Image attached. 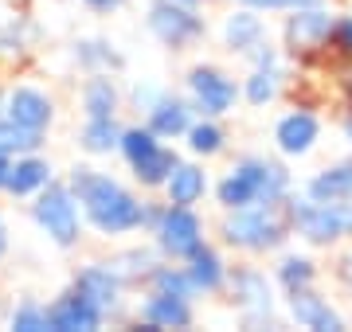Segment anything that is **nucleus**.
<instances>
[{
    "label": "nucleus",
    "instance_id": "obj_1",
    "mask_svg": "<svg viewBox=\"0 0 352 332\" xmlns=\"http://www.w3.org/2000/svg\"><path fill=\"white\" fill-rule=\"evenodd\" d=\"M67 184L78 195L82 219H87V227L94 235H102V239H122V235L145 230L149 200H141L118 176L102 172V168H90V165H75L71 176H67Z\"/></svg>",
    "mask_w": 352,
    "mask_h": 332
},
{
    "label": "nucleus",
    "instance_id": "obj_2",
    "mask_svg": "<svg viewBox=\"0 0 352 332\" xmlns=\"http://www.w3.org/2000/svg\"><path fill=\"white\" fill-rule=\"evenodd\" d=\"M289 188H294V176H289L286 165L247 153L219 176V184H215V204L223 207V211L251 207V204H282L289 195Z\"/></svg>",
    "mask_w": 352,
    "mask_h": 332
},
{
    "label": "nucleus",
    "instance_id": "obj_3",
    "mask_svg": "<svg viewBox=\"0 0 352 332\" xmlns=\"http://www.w3.org/2000/svg\"><path fill=\"white\" fill-rule=\"evenodd\" d=\"M289 235H294V227H289L286 200H282V204L235 207V211H223V219H219V239H223L231 250H243V254L278 250Z\"/></svg>",
    "mask_w": 352,
    "mask_h": 332
},
{
    "label": "nucleus",
    "instance_id": "obj_4",
    "mask_svg": "<svg viewBox=\"0 0 352 332\" xmlns=\"http://www.w3.org/2000/svg\"><path fill=\"white\" fill-rule=\"evenodd\" d=\"M289 227L305 243L329 246L352 239V200H314V195H286Z\"/></svg>",
    "mask_w": 352,
    "mask_h": 332
},
{
    "label": "nucleus",
    "instance_id": "obj_5",
    "mask_svg": "<svg viewBox=\"0 0 352 332\" xmlns=\"http://www.w3.org/2000/svg\"><path fill=\"white\" fill-rule=\"evenodd\" d=\"M32 223H36L59 250H75V246L82 243V223H87V219H82V207H78V195L71 192V184L51 180L43 192H36Z\"/></svg>",
    "mask_w": 352,
    "mask_h": 332
},
{
    "label": "nucleus",
    "instance_id": "obj_6",
    "mask_svg": "<svg viewBox=\"0 0 352 332\" xmlns=\"http://www.w3.org/2000/svg\"><path fill=\"white\" fill-rule=\"evenodd\" d=\"M149 235H153V246L168 262H184V258H192L208 243V227H204L200 211L184 204H168V200H164L157 223L149 227Z\"/></svg>",
    "mask_w": 352,
    "mask_h": 332
},
{
    "label": "nucleus",
    "instance_id": "obj_7",
    "mask_svg": "<svg viewBox=\"0 0 352 332\" xmlns=\"http://www.w3.org/2000/svg\"><path fill=\"white\" fill-rule=\"evenodd\" d=\"M145 27L149 36L168 47V51H188L196 43L208 39V20L200 8L180 4V0H149V12H145Z\"/></svg>",
    "mask_w": 352,
    "mask_h": 332
},
{
    "label": "nucleus",
    "instance_id": "obj_8",
    "mask_svg": "<svg viewBox=\"0 0 352 332\" xmlns=\"http://www.w3.org/2000/svg\"><path fill=\"white\" fill-rule=\"evenodd\" d=\"M227 294L231 305L239 309V320L247 329H278L274 317V278H266V270H258L254 262H239L227 274Z\"/></svg>",
    "mask_w": 352,
    "mask_h": 332
},
{
    "label": "nucleus",
    "instance_id": "obj_9",
    "mask_svg": "<svg viewBox=\"0 0 352 332\" xmlns=\"http://www.w3.org/2000/svg\"><path fill=\"white\" fill-rule=\"evenodd\" d=\"M184 94L200 117H227L235 114V106L243 98V82H235L215 63H192L184 75Z\"/></svg>",
    "mask_w": 352,
    "mask_h": 332
},
{
    "label": "nucleus",
    "instance_id": "obj_10",
    "mask_svg": "<svg viewBox=\"0 0 352 332\" xmlns=\"http://www.w3.org/2000/svg\"><path fill=\"white\" fill-rule=\"evenodd\" d=\"M71 285H75L82 297H90L94 305L106 313V320H118L126 313V281L113 274L110 262H82V266L71 274Z\"/></svg>",
    "mask_w": 352,
    "mask_h": 332
},
{
    "label": "nucleus",
    "instance_id": "obj_11",
    "mask_svg": "<svg viewBox=\"0 0 352 332\" xmlns=\"http://www.w3.org/2000/svg\"><path fill=\"white\" fill-rule=\"evenodd\" d=\"M106 324L102 313L90 297H82L75 285H67L63 294L47 301V332H98Z\"/></svg>",
    "mask_w": 352,
    "mask_h": 332
},
{
    "label": "nucleus",
    "instance_id": "obj_12",
    "mask_svg": "<svg viewBox=\"0 0 352 332\" xmlns=\"http://www.w3.org/2000/svg\"><path fill=\"white\" fill-rule=\"evenodd\" d=\"M133 317H138L133 329H145V332L192 329V324H196V301H184V297L153 294V289H145V297H141L138 309H133Z\"/></svg>",
    "mask_w": 352,
    "mask_h": 332
},
{
    "label": "nucleus",
    "instance_id": "obj_13",
    "mask_svg": "<svg viewBox=\"0 0 352 332\" xmlns=\"http://www.w3.org/2000/svg\"><path fill=\"white\" fill-rule=\"evenodd\" d=\"M0 114L12 117L16 126H28V129H39L47 133L55 126V98H51L43 86H32V82H20L4 94L0 102Z\"/></svg>",
    "mask_w": 352,
    "mask_h": 332
},
{
    "label": "nucleus",
    "instance_id": "obj_14",
    "mask_svg": "<svg viewBox=\"0 0 352 332\" xmlns=\"http://www.w3.org/2000/svg\"><path fill=\"white\" fill-rule=\"evenodd\" d=\"M333 24H337V16L325 12L321 4L298 8V12L286 16V27H282L286 47L289 51H317V47H325L329 39H333Z\"/></svg>",
    "mask_w": 352,
    "mask_h": 332
},
{
    "label": "nucleus",
    "instance_id": "obj_15",
    "mask_svg": "<svg viewBox=\"0 0 352 332\" xmlns=\"http://www.w3.org/2000/svg\"><path fill=\"white\" fill-rule=\"evenodd\" d=\"M196 117L200 114H196V106L188 102V94H173V90H164L161 98L145 110V126H149L161 141H180Z\"/></svg>",
    "mask_w": 352,
    "mask_h": 332
},
{
    "label": "nucleus",
    "instance_id": "obj_16",
    "mask_svg": "<svg viewBox=\"0 0 352 332\" xmlns=\"http://www.w3.org/2000/svg\"><path fill=\"white\" fill-rule=\"evenodd\" d=\"M286 313H289L294 324L314 329V332H340L344 329V317L329 305L325 297L317 294L314 285H305V289H289L286 294Z\"/></svg>",
    "mask_w": 352,
    "mask_h": 332
},
{
    "label": "nucleus",
    "instance_id": "obj_17",
    "mask_svg": "<svg viewBox=\"0 0 352 332\" xmlns=\"http://www.w3.org/2000/svg\"><path fill=\"white\" fill-rule=\"evenodd\" d=\"M317 137H321V121L309 110H289L274 126V145L282 156H305L317 145Z\"/></svg>",
    "mask_w": 352,
    "mask_h": 332
},
{
    "label": "nucleus",
    "instance_id": "obj_18",
    "mask_svg": "<svg viewBox=\"0 0 352 332\" xmlns=\"http://www.w3.org/2000/svg\"><path fill=\"white\" fill-rule=\"evenodd\" d=\"M51 180H55V168H51L47 156L24 153V156H12V172H8L4 192L12 200H36V192H43Z\"/></svg>",
    "mask_w": 352,
    "mask_h": 332
},
{
    "label": "nucleus",
    "instance_id": "obj_19",
    "mask_svg": "<svg viewBox=\"0 0 352 332\" xmlns=\"http://www.w3.org/2000/svg\"><path fill=\"white\" fill-rule=\"evenodd\" d=\"M219 36H223V47L231 55H247L254 43H263L266 39V20L258 8H247L239 4L235 12L223 16V27H219Z\"/></svg>",
    "mask_w": 352,
    "mask_h": 332
},
{
    "label": "nucleus",
    "instance_id": "obj_20",
    "mask_svg": "<svg viewBox=\"0 0 352 332\" xmlns=\"http://www.w3.org/2000/svg\"><path fill=\"white\" fill-rule=\"evenodd\" d=\"M161 192H164L168 204L196 207V204H204V195L212 192V180H208L204 165H196V161H180V165L173 168V176L164 180Z\"/></svg>",
    "mask_w": 352,
    "mask_h": 332
},
{
    "label": "nucleus",
    "instance_id": "obj_21",
    "mask_svg": "<svg viewBox=\"0 0 352 332\" xmlns=\"http://www.w3.org/2000/svg\"><path fill=\"white\" fill-rule=\"evenodd\" d=\"M184 270H188L192 285L200 289V297H212V294H223L227 289V274H231V266L223 262V254H219L212 243H204L192 258H184Z\"/></svg>",
    "mask_w": 352,
    "mask_h": 332
},
{
    "label": "nucleus",
    "instance_id": "obj_22",
    "mask_svg": "<svg viewBox=\"0 0 352 332\" xmlns=\"http://www.w3.org/2000/svg\"><path fill=\"white\" fill-rule=\"evenodd\" d=\"M122 102H126V94L113 82V75H87V82L78 90L82 117H118L122 114Z\"/></svg>",
    "mask_w": 352,
    "mask_h": 332
},
{
    "label": "nucleus",
    "instance_id": "obj_23",
    "mask_svg": "<svg viewBox=\"0 0 352 332\" xmlns=\"http://www.w3.org/2000/svg\"><path fill=\"white\" fill-rule=\"evenodd\" d=\"M71 59H75L78 71H87V75H122V71H126V55L102 36L78 39L75 47H71Z\"/></svg>",
    "mask_w": 352,
    "mask_h": 332
},
{
    "label": "nucleus",
    "instance_id": "obj_24",
    "mask_svg": "<svg viewBox=\"0 0 352 332\" xmlns=\"http://www.w3.org/2000/svg\"><path fill=\"white\" fill-rule=\"evenodd\" d=\"M106 262H110L113 274L126 281L129 289H138V285H145V281H149L153 270H157V262H161V250H157V246H126V250L110 254Z\"/></svg>",
    "mask_w": 352,
    "mask_h": 332
},
{
    "label": "nucleus",
    "instance_id": "obj_25",
    "mask_svg": "<svg viewBox=\"0 0 352 332\" xmlns=\"http://www.w3.org/2000/svg\"><path fill=\"white\" fill-rule=\"evenodd\" d=\"M122 121L118 117H87L82 129H78V145H82V153L90 156H110L118 153V145H122Z\"/></svg>",
    "mask_w": 352,
    "mask_h": 332
},
{
    "label": "nucleus",
    "instance_id": "obj_26",
    "mask_svg": "<svg viewBox=\"0 0 352 332\" xmlns=\"http://www.w3.org/2000/svg\"><path fill=\"white\" fill-rule=\"evenodd\" d=\"M145 289H153V294L184 297V301H200V289L192 285L184 262H168V258H161V262H157V270H153L149 281H145Z\"/></svg>",
    "mask_w": 352,
    "mask_h": 332
},
{
    "label": "nucleus",
    "instance_id": "obj_27",
    "mask_svg": "<svg viewBox=\"0 0 352 332\" xmlns=\"http://www.w3.org/2000/svg\"><path fill=\"white\" fill-rule=\"evenodd\" d=\"M180 165V156H176V149H168V145H161V149H153L145 161H138V165H129V172H133V180H138L145 192H161L164 180L173 176V168Z\"/></svg>",
    "mask_w": 352,
    "mask_h": 332
},
{
    "label": "nucleus",
    "instance_id": "obj_28",
    "mask_svg": "<svg viewBox=\"0 0 352 332\" xmlns=\"http://www.w3.org/2000/svg\"><path fill=\"white\" fill-rule=\"evenodd\" d=\"M184 145H188L192 156H219L227 149V129L219 126V117H196L184 133Z\"/></svg>",
    "mask_w": 352,
    "mask_h": 332
},
{
    "label": "nucleus",
    "instance_id": "obj_29",
    "mask_svg": "<svg viewBox=\"0 0 352 332\" xmlns=\"http://www.w3.org/2000/svg\"><path fill=\"white\" fill-rule=\"evenodd\" d=\"M278 94H282V67H251L247 71V78H243V98L254 110L270 106Z\"/></svg>",
    "mask_w": 352,
    "mask_h": 332
},
{
    "label": "nucleus",
    "instance_id": "obj_30",
    "mask_svg": "<svg viewBox=\"0 0 352 332\" xmlns=\"http://www.w3.org/2000/svg\"><path fill=\"white\" fill-rule=\"evenodd\" d=\"M305 195H314V200H352V161L349 165L321 168L305 184Z\"/></svg>",
    "mask_w": 352,
    "mask_h": 332
},
{
    "label": "nucleus",
    "instance_id": "obj_31",
    "mask_svg": "<svg viewBox=\"0 0 352 332\" xmlns=\"http://www.w3.org/2000/svg\"><path fill=\"white\" fill-rule=\"evenodd\" d=\"M47 133L39 129H28V126H16L12 117L0 114V153L4 156H24V153H39L43 149Z\"/></svg>",
    "mask_w": 352,
    "mask_h": 332
},
{
    "label": "nucleus",
    "instance_id": "obj_32",
    "mask_svg": "<svg viewBox=\"0 0 352 332\" xmlns=\"http://www.w3.org/2000/svg\"><path fill=\"white\" fill-rule=\"evenodd\" d=\"M274 281L282 285V289H305V285H314L317 281V266H314V258H305V254H282L278 258V266H274Z\"/></svg>",
    "mask_w": 352,
    "mask_h": 332
},
{
    "label": "nucleus",
    "instance_id": "obj_33",
    "mask_svg": "<svg viewBox=\"0 0 352 332\" xmlns=\"http://www.w3.org/2000/svg\"><path fill=\"white\" fill-rule=\"evenodd\" d=\"M164 141L153 133L145 121L141 126H126L122 129V145H118V153H122V161L126 165H138V161H145V156L153 153V149H161Z\"/></svg>",
    "mask_w": 352,
    "mask_h": 332
},
{
    "label": "nucleus",
    "instance_id": "obj_34",
    "mask_svg": "<svg viewBox=\"0 0 352 332\" xmlns=\"http://www.w3.org/2000/svg\"><path fill=\"white\" fill-rule=\"evenodd\" d=\"M8 329L12 332H47V305L39 297H20L8 313Z\"/></svg>",
    "mask_w": 352,
    "mask_h": 332
},
{
    "label": "nucleus",
    "instance_id": "obj_35",
    "mask_svg": "<svg viewBox=\"0 0 352 332\" xmlns=\"http://www.w3.org/2000/svg\"><path fill=\"white\" fill-rule=\"evenodd\" d=\"M161 94H164V86H157V82H149V78H141V82H133V86H129V106H133L138 114H145V110L161 98Z\"/></svg>",
    "mask_w": 352,
    "mask_h": 332
},
{
    "label": "nucleus",
    "instance_id": "obj_36",
    "mask_svg": "<svg viewBox=\"0 0 352 332\" xmlns=\"http://www.w3.org/2000/svg\"><path fill=\"white\" fill-rule=\"evenodd\" d=\"M239 4H247V8H258V12H298V8H314V4H321V0H239Z\"/></svg>",
    "mask_w": 352,
    "mask_h": 332
},
{
    "label": "nucleus",
    "instance_id": "obj_37",
    "mask_svg": "<svg viewBox=\"0 0 352 332\" xmlns=\"http://www.w3.org/2000/svg\"><path fill=\"white\" fill-rule=\"evenodd\" d=\"M251 67H282V55H278V47L270 43V39H263V43H254L251 51L243 55Z\"/></svg>",
    "mask_w": 352,
    "mask_h": 332
},
{
    "label": "nucleus",
    "instance_id": "obj_38",
    "mask_svg": "<svg viewBox=\"0 0 352 332\" xmlns=\"http://www.w3.org/2000/svg\"><path fill=\"white\" fill-rule=\"evenodd\" d=\"M333 43H337L344 55H352V16H344V20L333 24Z\"/></svg>",
    "mask_w": 352,
    "mask_h": 332
},
{
    "label": "nucleus",
    "instance_id": "obj_39",
    "mask_svg": "<svg viewBox=\"0 0 352 332\" xmlns=\"http://www.w3.org/2000/svg\"><path fill=\"white\" fill-rule=\"evenodd\" d=\"M94 16H110V12H118V8H126V0H82Z\"/></svg>",
    "mask_w": 352,
    "mask_h": 332
},
{
    "label": "nucleus",
    "instance_id": "obj_40",
    "mask_svg": "<svg viewBox=\"0 0 352 332\" xmlns=\"http://www.w3.org/2000/svg\"><path fill=\"white\" fill-rule=\"evenodd\" d=\"M8 250H12V239H8V227L0 223V266H4V258H8Z\"/></svg>",
    "mask_w": 352,
    "mask_h": 332
},
{
    "label": "nucleus",
    "instance_id": "obj_41",
    "mask_svg": "<svg viewBox=\"0 0 352 332\" xmlns=\"http://www.w3.org/2000/svg\"><path fill=\"white\" fill-rule=\"evenodd\" d=\"M8 172H12V156L0 153V192H4V184H8Z\"/></svg>",
    "mask_w": 352,
    "mask_h": 332
},
{
    "label": "nucleus",
    "instance_id": "obj_42",
    "mask_svg": "<svg viewBox=\"0 0 352 332\" xmlns=\"http://www.w3.org/2000/svg\"><path fill=\"white\" fill-rule=\"evenodd\" d=\"M340 278H344V285L352 289V254L344 258V262H340Z\"/></svg>",
    "mask_w": 352,
    "mask_h": 332
},
{
    "label": "nucleus",
    "instance_id": "obj_43",
    "mask_svg": "<svg viewBox=\"0 0 352 332\" xmlns=\"http://www.w3.org/2000/svg\"><path fill=\"white\" fill-rule=\"evenodd\" d=\"M180 4H192V8H204V4H208V0H180Z\"/></svg>",
    "mask_w": 352,
    "mask_h": 332
},
{
    "label": "nucleus",
    "instance_id": "obj_44",
    "mask_svg": "<svg viewBox=\"0 0 352 332\" xmlns=\"http://www.w3.org/2000/svg\"><path fill=\"white\" fill-rule=\"evenodd\" d=\"M0 223H4V211H0Z\"/></svg>",
    "mask_w": 352,
    "mask_h": 332
},
{
    "label": "nucleus",
    "instance_id": "obj_45",
    "mask_svg": "<svg viewBox=\"0 0 352 332\" xmlns=\"http://www.w3.org/2000/svg\"><path fill=\"white\" fill-rule=\"evenodd\" d=\"M0 102H4V98H0Z\"/></svg>",
    "mask_w": 352,
    "mask_h": 332
}]
</instances>
